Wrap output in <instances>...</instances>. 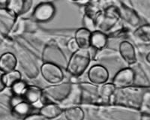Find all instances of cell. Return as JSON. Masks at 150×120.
Wrapping results in <instances>:
<instances>
[{"label": "cell", "mask_w": 150, "mask_h": 120, "mask_svg": "<svg viewBox=\"0 0 150 120\" xmlns=\"http://www.w3.org/2000/svg\"><path fill=\"white\" fill-rule=\"evenodd\" d=\"M91 55L89 49L79 48L72 53L67 65V71L74 77H79L89 67Z\"/></svg>", "instance_id": "1"}, {"label": "cell", "mask_w": 150, "mask_h": 120, "mask_svg": "<svg viewBox=\"0 0 150 120\" xmlns=\"http://www.w3.org/2000/svg\"><path fill=\"white\" fill-rule=\"evenodd\" d=\"M67 47H68V50L72 52V53H74V52H75L79 49L78 44H77L74 38H71V39L68 41V42L67 43Z\"/></svg>", "instance_id": "20"}, {"label": "cell", "mask_w": 150, "mask_h": 120, "mask_svg": "<svg viewBox=\"0 0 150 120\" xmlns=\"http://www.w3.org/2000/svg\"><path fill=\"white\" fill-rule=\"evenodd\" d=\"M92 32L86 28H80L77 29L74 35V39L78 44L79 48L89 49L90 47V36Z\"/></svg>", "instance_id": "13"}, {"label": "cell", "mask_w": 150, "mask_h": 120, "mask_svg": "<svg viewBox=\"0 0 150 120\" xmlns=\"http://www.w3.org/2000/svg\"><path fill=\"white\" fill-rule=\"evenodd\" d=\"M88 78L92 83L102 85L109 79V72L102 65H93L88 71Z\"/></svg>", "instance_id": "7"}, {"label": "cell", "mask_w": 150, "mask_h": 120, "mask_svg": "<svg viewBox=\"0 0 150 120\" xmlns=\"http://www.w3.org/2000/svg\"><path fill=\"white\" fill-rule=\"evenodd\" d=\"M120 17V13L113 6L108 8L104 14H101L96 19V26H98L103 31H108L112 28L118 22Z\"/></svg>", "instance_id": "3"}, {"label": "cell", "mask_w": 150, "mask_h": 120, "mask_svg": "<svg viewBox=\"0 0 150 120\" xmlns=\"http://www.w3.org/2000/svg\"><path fill=\"white\" fill-rule=\"evenodd\" d=\"M26 87V84L22 81L21 80V81H19L18 83H17L16 84H14V86H12L11 89L14 92V93L15 94V95H21L23 91L25 90Z\"/></svg>", "instance_id": "19"}, {"label": "cell", "mask_w": 150, "mask_h": 120, "mask_svg": "<svg viewBox=\"0 0 150 120\" xmlns=\"http://www.w3.org/2000/svg\"><path fill=\"white\" fill-rule=\"evenodd\" d=\"M6 87L7 86H6L5 79H4V73L2 72V73H0V92H3Z\"/></svg>", "instance_id": "21"}, {"label": "cell", "mask_w": 150, "mask_h": 120, "mask_svg": "<svg viewBox=\"0 0 150 120\" xmlns=\"http://www.w3.org/2000/svg\"><path fill=\"white\" fill-rule=\"evenodd\" d=\"M135 80V73L129 68L118 71L112 79V84L116 88H125L131 86Z\"/></svg>", "instance_id": "6"}, {"label": "cell", "mask_w": 150, "mask_h": 120, "mask_svg": "<svg viewBox=\"0 0 150 120\" xmlns=\"http://www.w3.org/2000/svg\"><path fill=\"white\" fill-rule=\"evenodd\" d=\"M116 87L112 83H104L102 84L101 87L99 90V95L101 96V98L104 101L109 99L110 96L112 95L115 92Z\"/></svg>", "instance_id": "18"}, {"label": "cell", "mask_w": 150, "mask_h": 120, "mask_svg": "<svg viewBox=\"0 0 150 120\" xmlns=\"http://www.w3.org/2000/svg\"><path fill=\"white\" fill-rule=\"evenodd\" d=\"M17 59L12 53H5L0 56V70L2 73H8L15 70Z\"/></svg>", "instance_id": "11"}, {"label": "cell", "mask_w": 150, "mask_h": 120, "mask_svg": "<svg viewBox=\"0 0 150 120\" xmlns=\"http://www.w3.org/2000/svg\"><path fill=\"white\" fill-rule=\"evenodd\" d=\"M71 90L72 86L70 83H56L45 88L43 91V95L56 102H62L69 97Z\"/></svg>", "instance_id": "2"}, {"label": "cell", "mask_w": 150, "mask_h": 120, "mask_svg": "<svg viewBox=\"0 0 150 120\" xmlns=\"http://www.w3.org/2000/svg\"><path fill=\"white\" fill-rule=\"evenodd\" d=\"M71 1H74V2H82L83 0H71Z\"/></svg>", "instance_id": "24"}, {"label": "cell", "mask_w": 150, "mask_h": 120, "mask_svg": "<svg viewBox=\"0 0 150 120\" xmlns=\"http://www.w3.org/2000/svg\"><path fill=\"white\" fill-rule=\"evenodd\" d=\"M21 77L22 76H21V72L16 70L4 74V79H5V82L7 87L11 88L14 84L21 80Z\"/></svg>", "instance_id": "16"}, {"label": "cell", "mask_w": 150, "mask_h": 120, "mask_svg": "<svg viewBox=\"0 0 150 120\" xmlns=\"http://www.w3.org/2000/svg\"><path fill=\"white\" fill-rule=\"evenodd\" d=\"M28 0H6L5 8L8 13L14 17H18L26 13L29 8Z\"/></svg>", "instance_id": "8"}, {"label": "cell", "mask_w": 150, "mask_h": 120, "mask_svg": "<svg viewBox=\"0 0 150 120\" xmlns=\"http://www.w3.org/2000/svg\"><path fill=\"white\" fill-rule=\"evenodd\" d=\"M64 114L67 120H83L85 118L83 110L78 107L68 108L64 111Z\"/></svg>", "instance_id": "15"}, {"label": "cell", "mask_w": 150, "mask_h": 120, "mask_svg": "<svg viewBox=\"0 0 150 120\" xmlns=\"http://www.w3.org/2000/svg\"><path fill=\"white\" fill-rule=\"evenodd\" d=\"M23 101L33 105L38 103L43 97V91L40 88L35 86H26L23 92L21 95Z\"/></svg>", "instance_id": "9"}, {"label": "cell", "mask_w": 150, "mask_h": 120, "mask_svg": "<svg viewBox=\"0 0 150 120\" xmlns=\"http://www.w3.org/2000/svg\"><path fill=\"white\" fill-rule=\"evenodd\" d=\"M43 78L51 84L59 83L64 78V74L59 65L51 62H45L41 67Z\"/></svg>", "instance_id": "4"}, {"label": "cell", "mask_w": 150, "mask_h": 120, "mask_svg": "<svg viewBox=\"0 0 150 120\" xmlns=\"http://www.w3.org/2000/svg\"><path fill=\"white\" fill-rule=\"evenodd\" d=\"M142 120H149V116L148 114L143 116V118H142Z\"/></svg>", "instance_id": "22"}, {"label": "cell", "mask_w": 150, "mask_h": 120, "mask_svg": "<svg viewBox=\"0 0 150 120\" xmlns=\"http://www.w3.org/2000/svg\"><path fill=\"white\" fill-rule=\"evenodd\" d=\"M55 6L50 2H41L35 8L33 18L38 23H46L53 18L55 15Z\"/></svg>", "instance_id": "5"}, {"label": "cell", "mask_w": 150, "mask_h": 120, "mask_svg": "<svg viewBox=\"0 0 150 120\" xmlns=\"http://www.w3.org/2000/svg\"><path fill=\"white\" fill-rule=\"evenodd\" d=\"M62 113H63L62 108L54 103L47 104L41 107L40 109V114L49 119L57 118Z\"/></svg>", "instance_id": "14"}, {"label": "cell", "mask_w": 150, "mask_h": 120, "mask_svg": "<svg viewBox=\"0 0 150 120\" xmlns=\"http://www.w3.org/2000/svg\"><path fill=\"white\" fill-rule=\"evenodd\" d=\"M134 36L137 39L140 40L143 42L149 43L150 41V27L149 24L143 25L136 29L134 33Z\"/></svg>", "instance_id": "17"}, {"label": "cell", "mask_w": 150, "mask_h": 120, "mask_svg": "<svg viewBox=\"0 0 150 120\" xmlns=\"http://www.w3.org/2000/svg\"><path fill=\"white\" fill-rule=\"evenodd\" d=\"M108 36L102 31L95 30L91 32L90 47L95 50H102L108 44Z\"/></svg>", "instance_id": "12"}, {"label": "cell", "mask_w": 150, "mask_h": 120, "mask_svg": "<svg viewBox=\"0 0 150 120\" xmlns=\"http://www.w3.org/2000/svg\"><path fill=\"white\" fill-rule=\"evenodd\" d=\"M149 56H150V53H148V54H147V56H146V59H147V62H149H149H150Z\"/></svg>", "instance_id": "23"}, {"label": "cell", "mask_w": 150, "mask_h": 120, "mask_svg": "<svg viewBox=\"0 0 150 120\" xmlns=\"http://www.w3.org/2000/svg\"><path fill=\"white\" fill-rule=\"evenodd\" d=\"M2 43V39H1V38H0V44Z\"/></svg>", "instance_id": "25"}, {"label": "cell", "mask_w": 150, "mask_h": 120, "mask_svg": "<svg viewBox=\"0 0 150 120\" xmlns=\"http://www.w3.org/2000/svg\"><path fill=\"white\" fill-rule=\"evenodd\" d=\"M119 50L120 55L126 63L133 65L137 62L136 52L132 44L127 41H122L120 43Z\"/></svg>", "instance_id": "10"}]
</instances>
